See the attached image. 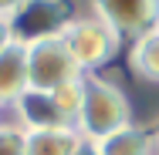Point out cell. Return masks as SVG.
<instances>
[{
	"instance_id": "cell-1",
	"label": "cell",
	"mask_w": 159,
	"mask_h": 155,
	"mask_svg": "<svg viewBox=\"0 0 159 155\" xmlns=\"http://www.w3.org/2000/svg\"><path fill=\"white\" fill-rule=\"evenodd\" d=\"M132 125L129 98L115 81H105L98 74H85V101L78 115V135L85 142H102L115 131Z\"/></svg>"
},
{
	"instance_id": "cell-13",
	"label": "cell",
	"mask_w": 159,
	"mask_h": 155,
	"mask_svg": "<svg viewBox=\"0 0 159 155\" xmlns=\"http://www.w3.org/2000/svg\"><path fill=\"white\" fill-rule=\"evenodd\" d=\"M14 44V34H10V24H7V14H0V54Z\"/></svg>"
},
{
	"instance_id": "cell-6",
	"label": "cell",
	"mask_w": 159,
	"mask_h": 155,
	"mask_svg": "<svg viewBox=\"0 0 159 155\" xmlns=\"http://www.w3.org/2000/svg\"><path fill=\"white\" fill-rule=\"evenodd\" d=\"M17 115H20V128L24 131H41V128H75L64 118V111L58 108L51 91H27L14 101Z\"/></svg>"
},
{
	"instance_id": "cell-3",
	"label": "cell",
	"mask_w": 159,
	"mask_h": 155,
	"mask_svg": "<svg viewBox=\"0 0 159 155\" xmlns=\"http://www.w3.org/2000/svg\"><path fill=\"white\" fill-rule=\"evenodd\" d=\"M81 67L75 64L71 51L64 47L61 37L41 41L27 47V88L31 91H58L71 81H81Z\"/></svg>"
},
{
	"instance_id": "cell-2",
	"label": "cell",
	"mask_w": 159,
	"mask_h": 155,
	"mask_svg": "<svg viewBox=\"0 0 159 155\" xmlns=\"http://www.w3.org/2000/svg\"><path fill=\"white\" fill-rule=\"evenodd\" d=\"M7 24L14 34V44L34 47L41 41L61 37L64 27L71 24V10L64 0H20L7 14Z\"/></svg>"
},
{
	"instance_id": "cell-10",
	"label": "cell",
	"mask_w": 159,
	"mask_h": 155,
	"mask_svg": "<svg viewBox=\"0 0 159 155\" xmlns=\"http://www.w3.org/2000/svg\"><path fill=\"white\" fill-rule=\"evenodd\" d=\"M129 67L146 81H159V27L135 37V44L129 51Z\"/></svg>"
},
{
	"instance_id": "cell-17",
	"label": "cell",
	"mask_w": 159,
	"mask_h": 155,
	"mask_svg": "<svg viewBox=\"0 0 159 155\" xmlns=\"http://www.w3.org/2000/svg\"><path fill=\"white\" fill-rule=\"evenodd\" d=\"M156 27H159V17H156Z\"/></svg>"
},
{
	"instance_id": "cell-4",
	"label": "cell",
	"mask_w": 159,
	"mask_h": 155,
	"mask_svg": "<svg viewBox=\"0 0 159 155\" xmlns=\"http://www.w3.org/2000/svg\"><path fill=\"white\" fill-rule=\"evenodd\" d=\"M61 41H64V47L71 51L75 64L81 67V74L102 67L105 61H112L115 51H119V34L112 31L108 24H102L98 17H85V20L71 17V24L64 27Z\"/></svg>"
},
{
	"instance_id": "cell-9",
	"label": "cell",
	"mask_w": 159,
	"mask_h": 155,
	"mask_svg": "<svg viewBox=\"0 0 159 155\" xmlns=\"http://www.w3.org/2000/svg\"><path fill=\"white\" fill-rule=\"evenodd\" d=\"M102 155H152V135L139 125H125L122 131L95 142Z\"/></svg>"
},
{
	"instance_id": "cell-14",
	"label": "cell",
	"mask_w": 159,
	"mask_h": 155,
	"mask_svg": "<svg viewBox=\"0 0 159 155\" xmlns=\"http://www.w3.org/2000/svg\"><path fill=\"white\" fill-rule=\"evenodd\" d=\"M75 155H102V152H98V145H95V142H81Z\"/></svg>"
},
{
	"instance_id": "cell-12",
	"label": "cell",
	"mask_w": 159,
	"mask_h": 155,
	"mask_svg": "<svg viewBox=\"0 0 159 155\" xmlns=\"http://www.w3.org/2000/svg\"><path fill=\"white\" fill-rule=\"evenodd\" d=\"M0 155H27V131L20 125H0Z\"/></svg>"
},
{
	"instance_id": "cell-7",
	"label": "cell",
	"mask_w": 159,
	"mask_h": 155,
	"mask_svg": "<svg viewBox=\"0 0 159 155\" xmlns=\"http://www.w3.org/2000/svg\"><path fill=\"white\" fill-rule=\"evenodd\" d=\"M27 91V47L10 44L0 54V105H14Z\"/></svg>"
},
{
	"instance_id": "cell-5",
	"label": "cell",
	"mask_w": 159,
	"mask_h": 155,
	"mask_svg": "<svg viewBox=\"0 0 159 155\" xmlns=\"http://www.w3.org/2000/svg\"><path fill=\"white\" fill-rule=\"evenodd\" d=\"M102 24H108L119 37H142L156 27L159 0H92Z\"/></svg>"
},
{
	"instance_id": "cell-8",
	"label": "cell",
	"mask_w": 159,
	"mask_h": 155,
	"mask_svg": "<svg viewBox=\"0 0 159 155\" xmlns=\"http://www.w3.org/2000/svg\"><path fill=\"white\" fill-rule=\"evenodd\" d=\"M81 142L78 128H41L27 131V155H75Z\"/></svg>"
},
{
	"instance_id": "cell-11",
	"label": "cell",
	"mask_w": 159,
	"mask_h": 155,
	"mask_svg": "<svg viewBox=\"0 0 159 155\" xmlns=\"http://www.w3.org/2000/svg\"><path fill=\"white\" fill-rule=\"evenodd\" d=\"M54 94V101H58V108L64 111V118L78 128V115H81V101H85V78L81 81H71V84H64V88H58Z\"/></svg>"
},
{
	"instance_id": "cell-16",
	"label": "cell",
	"mask_w": 159,
	"mask_h": 155,
	"mask_svg": "<svg viewBox=\"0 0 159 155\" xmlns=\"http://www.w3.org/2000/svg\"><path fill=\"white\" fill-rule=\"evenodd\" d=\"M152 149L159 152V125H156V131H152Z\"/></svg>"
},
{
	"instance_id": "cell-15",
	"label": "cell",
	"mask_w": 159,
	"mask_h": 155,
	"mask_svg": "<svg viewBox=\"0 0 159 155\" xmlns=\"http://www.w3.org/2000/svg\"><path fill=\"white\" fill-rule=\"evenodd\" d=\"M17 3H20V0H0V14H10Z\"/></svg>"
}]
</instances>
